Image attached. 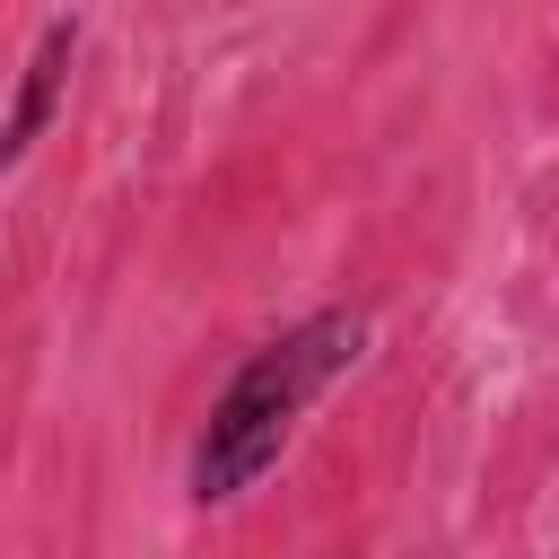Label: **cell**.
I'll return each mask as SVG.
<instances>
[{
  "instance_id": "7a4b0ae2",
  "label": "cell",
  "mask_w": 559,
  "mask_h": 559,
  "mask_svg": "<svg viewBox=\"0 0 559 559\" xmlns=\"http://www.w3.org/2000/svg\"><path fill=\"white\" fill-rule=\"evenodd\" d=\"M70 61H79V17H52L44 35H35V52H26V70H17V96H9V114H0V175L52 131V114H61V87H70Z\"/></svg>"
},
{
  "instance_id": "6da1fadb",
  "label": "cell",
  "mask_w": 559,
  "mask_h": 559,
  "mask_svg": "<svg viewBox=\"0 0 559 559\" xmlns=\"http://www.w3.org/2000/svg\"><path fill=\"white\" fill-rule=\"evenodd\" d=\"M358 349H367V314H358V306H323V314L271 332V341L218 384V402H210V419H201V437H192V463H183L192 507H236V498L288 454L306 402L358 367Z\"/></svg>"
}]
</instances>
